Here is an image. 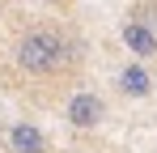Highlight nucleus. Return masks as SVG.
<instances>
[{
    "instance_id": "obj_6",
    "label": "nucleus",
    "mask_w": 157,
    "mask_h": 153,
    "mask_svg": "<svg viewBox=\"0 0 157 153\" xmlns=\"http://www.w3.org/2000/svg\"><path fill=\"white\" fill-rule=\"evenodd\" d=\"M43 4H64V0H43Z\"/></svg>"
},
{
    "instance_id": "obj_4",
    "label": "nucleus",
    "mask_w": 157,
    "mask_h": 153,
    "mask_svg": "<svg viewBox=\"0 0 157 153\" xmlns=\"http://www.w3.org/2000/svg\"><path fill=\"white\" fill-rule=\"evenodd\" d=\"M119 38H123V47H128L136 60H149V55H157V30L144 22V17H132V22H123Z\"/></svg>"
},
{
    "instance_id": "obj_3",
    "label": "nucleus",
    "mask_w": 157,
    "mask_h": 153,
    "mask_svg": "<svg viewBox=\"0 0 157 153\" xmlns=\"http://www.w3.org/2000/svg\"><path fill=\"white\" fill-rule=\"evenodd\" d=\"M4 145H9V153H47V132L30 119H17L4 132Z\"/></svg>"
},
{
    "instance_id": "obj_2",
    "label": "nucleus",
    "mask_w": 157,
    "mask_h": 153,
    "mask_svg": "<svg viewBox=\"0 0 157 153\" xmlns=\"http://www.w3.org/2000/svg\"><path fill=\"white\" fill-rule=\"evenodd\" d=\"M64 119L72 128H81V132H89V128H98L106 119V102L94 94V89H77L72 98H68V106H64Z\"/></svg>"
},
{
    "instance_id": "obj_1",
    "label": "nucleus",
    "mask_w": 157,
    "mask_h": 153,
    "mask_svg": "<svg viewBox=\"0 0 157 153\" xmlns=\"http://www.w3.org/2000/svg\"><path fill=\"white\" fill-rule=\"evenodd\" d=\"M13 60H17V68L26 76H55L68 68V60H72V47H68V38L64 34H55V30H26L21 38H17V47H13Z\"/></svg>"
},
{
    "instance_id": "obj_5",
    "label": "nucleus",
    "mask_w": 157,
    "mask_h": 153,
    "mask_svg": "<svg viewBox=\"0 0 157 153\" xmlns=\"http://www.w3.org/2000/svg\"><path fill=\"white\" fill-rule=\"evenodd\" d=\"M115 85H119V94H123V98H149V94H153V76H149L144 64H136V60L119 68Z\"/></svg>"
}]
</instances>
